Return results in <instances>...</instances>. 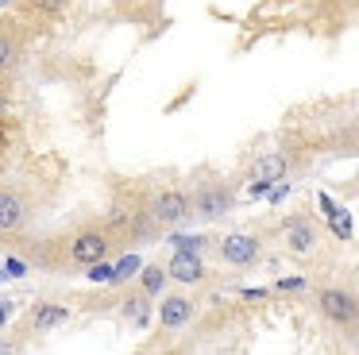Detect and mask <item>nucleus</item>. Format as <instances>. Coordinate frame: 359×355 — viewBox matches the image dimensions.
<instances>
[{
  "label": "nucleus",
  "instance_id": "1",
  "mask_svg": "<svg viewBox=\"0 0 359 355\" xmlns=\"http://www.w3.org/2000/svg\"><path fill=\"white\" fill-rule=\"evenodd\" d=\"M116 232L109 228V220L104 224H86V228H78L70 236V243H66V259L74 262V267H93V262L109 259L112 247H116Z\"/></svg>",
  "mask_w": 359,
  "mask_h": 355
},
{
  "label": "nucleus",
  "instance_id": "2",
  "mask_svg": "<svg viewBox=\"0 0 359 355\" xmlns=\"http://www.w3.org/2000/svg\"><path fill=\"white\" fill-rule=\"evenodd\" d=\"M313 305H317V313L325 316L332 328L351 332L359 324V293L348 290V286H320V290L313 293Z\"/></svg>",
  "mask_w": 359,
  "mask_h": 355
},
{
  "label": "nucleus",
  "instance_id": "3",
  "mask_svg": "<svg viewBox=\"0 0 359 355\" xmlns=\"http://www.w3.org/2000/svg\"><path fill=\"white\" fill-rule=\"evenodd\" d=\"M189 197H194V216L197 220H209V224L224 220V216L236 208V189H232V182H224V178H205Z\"/></svg>",
  "mask_w": 359,
  "mask_h": 355
},
{
  "label": "nucleus",
  "instance_id": "4",
  "mask_svg": "<svg viewBox=\"0 0 359 355\" xmlns=\"http://www.w3.org/2000/svg\"><path fill=\"white\" fill-rule=\"evenodd\" d=\"M143 208L155 216L158 228H178V224H186L189 216H194V197H189V189H178V185H163V189L151 193Z\"/></svg>",
  "mask_w": 359,
  "mask_h": 355
},
{
  "label": "nucleus",
  "instance_id": "5",
  "mask_svg": "<svg viewBox=\"0 0 359 355\" xmlns=\"http://www.w3.org/2000/svg\"><path fill=\"white\" fill-rule=\"evenodd\" d=\"M217 255L224 267H236V270H248L263 259V239L255 232H228L224 239L217 243Z\"/></svg>",
  "mask_w": 359,
  "mask_h": 355
},
{
  "label": "nucleus",
  "instance_id": "6",
  "mask_svg": "<svg viewBox=\"0 0 359 355\" xmlns=\"http://www.w3.org/2000/svg\"><path fill=\"white\" fill-rule=\"evenodd\" d=\"M278 236H282V247H286L290 255H313L320 247V228H317V220L305 216V213L286 216L282 228H278Z\"/></svg>",
  "mask_w": 359,
  "mask_h": 355
},
{
  "label": "nucleus",
  "instance_id": "7",
  "mask_svg": "<svg viewBox=\"0 0 359 355\" xmlns=\"http://www.w3.org/2000/svg\"><path fill=\"white\" fill-rule=\"evenodd\" d=\"M197 316V301L189 297V293H163V301H158V328L163 332H182L189 328Z\"/></svg>",
  "mask_w": 359,
  "mask_h": 355
},
{
  "label": "nucleus",
  "instance_id": "8",
  "mask_svg": "<svg viewBox=\"0 0 359 355\" xmlns=\"http://www.w3.org/2000/svg\"><path fill=\"white\" fill-rule=\"evenodd\" d=\"M166 274L178 286H201L209 278V267H205L201 251H182V247H174L170 262H166Z\"/></svg>",
  "mask_w": 359,
  "mask_h": 355
},
{
  "label": "nucleus",
  "instance_id": "9",
  "mask_svg": "<svg viewBox=\"0 0 359 355\" xmlns=\"http://www.w3.org/2000/svg\"><path fill=\"white\" fill-rule=\"evenodd\" d=\"M27 220V197L16 185H0V236L20 232Z\"/></svg>",
  "mask_w": 359,
  "mask_h": 355
},
{
  "label": "nucleus",
  "instance_id": "10",
  "mask_svg": "<svg viewBox=\"0 0 359 355\" xmlns=\"http://www.w3.org/2000/svg\"><path fill=\"white\" fill-rule=\"evenodd\" d=\"M66 321H70V309L62 301H35L32 313H27V324H32L35 336H47V332L62 328Z\"/></svg>",
  "mask_w": 359,
  "mask_h": 355
},
{
  "label": "nucleus",
  "instance_id": "11",
  "mask_svg": "<svg viewBox=\"0 0 359 355\" xmlns=\"http://www.w3.org/2000/svg\"><path fill=\"white\" fill-rule=\"evenodd\" d=\"M294 170V159L286 151H266L259 154L255 162L248 166V178H263V182H282V178Z\"/></svg>",
  "mask_w": 359,
  "mask_h": 355
},
{
  "label": "nucleus",
  "instance_id": "12",
  "mask_svg": "<svg viewBox=\"0 0 359 355\" xmlns=\"http://www.w3.org/2000/svg\"><path fill=\"white\" fill-rule=\"evenodd\" d=\"M120 321H128L132 328H151V297L143 290H132L120 301Z\"/></svg>",
  "mask_w": 359,
  "mask_h": 355
},
{
  "label": "nucleus",
  "instance_id": "13",
  "mask_svg": "<svg viewBox=\"0 0 359 355\" xmlns=\"http://www.w3.org/2000/svg\"><path fill=\"white\" fill-rule=\"evenodd\" d=\"M166 282H170V274H166V262H143L140 274H135V290H143L147 297H163V293H166Z\"/></svg>",
  "mask_w": 359,
  "mask_h": 355
},
{
  "label": "nucleus",
  "instance_id": "14",
  "mask_svg": "<svg viewBox=\"0 0 359 355\" xmlns=\"http://www.w3.org/2000/svg\"><path fill=\"white\" fill-rule=\"evenodd\" d=\"M140 267H143V259H140V255H120V259L112 262V278H109V282H112V286L132 282V278L140 274Z\"/></svg>",
  "mask_w": 359,
  "mask_h": 355
},
{
  "label": "nucleus",
  "instance_id": "15",
  "mask_svg": "<svg viewBox=\"0 0 359 355\" xmlns=\"http://www.w3.org/2000/svg\"><path fill=\"white\" fill-rule=\"evenodd\" d=\"M16 58H20V43H16V35H12L8 27H0V74H8V69L16 66Z\"/></svg>",
  "mask_w": 359,
  "mask_h": 355
},
{
  "label": "nucleus",
  "instance_id": "16",
  "mask_svg": "<svg viewBox=\"0 0 359 355\" xmlns=\"http://www.w3.org/2000/svg\"><path fill=\"white\" fill-rule=\"evenodd\" d=\"M27 8H32L35 15H47V20H58V15L66 12V0H27Z\"/></svg>",
  "mask_w": 359,
  "mask_h": 355
},
{
  "label": "nucleus",
  "instance_id": "17",
  "mask_svg": "<svg viewBox=\"0 0 359 355\" xmlns=\"http://www.w3.org/2000/svg\"><path fill=\"white\" fill-rule=\"evenodd\" d=\"M166 239H170V247H182V251H205L209 247L205 236H166Z\"/></svg>",
  "mask_w": 359,
  "mask_h": 355
},
{
  "label": "nucleus",
  "instance_id": "18",
  "mask_svg": "<svg viewBox=\"0 0 359 355\" xmlns=\"http://www.w3.org/2000/svg\"><path fill=\"white\" fill-rule=\"evenodd\" d=\"M274 290L278 293H302V290H309V282H305V278H278Z\"/></svg>",
  "mask_w": 359,
  "mask_h": 355
},
{
  "label": "nucleus",
  "instance_id": "19",
  "mask_svg": "<svg viewBox=\"0 0 359 355\" xmlns=\"http://www.w3.org/2000/svg\"><path fill=\"white\" fill-rule=\"evenodd\" d=\"M8 108H12V85H8V77L0 74V116H8Z\"/></svg>",
  "mask_w": 359,
  "mask_h": 355
},
{
  "label": "nucleus",
  "instance_id": "20",
  "mask_svg": "<svg viewBox=\"0 0 359 355\" xmlns=\"http://www.w3.org/2000/svg\"><path fill=\"white\" fill-rule=\"evenodd\" d=\"M4 270H8V278H24L27 274L24 259H16V255H8V259H4Z\"/></svg>",
  "mask_w": 359,
  "mask_h": 355
},
{
  "label": "nucleus",
  "instance_id": "21",
  "mask_svg": "<svg viewBox=\"0 0 359 355\" xmlns=\"http://www.w3.org/2000/svg\"><path fill=\"white\" fill-rule=\"evenodd\" d=\"M8 316H12V301H0V328L8 324Z\"/></svg>",
  "mask_w": 359,
  "mask_h": 355
},
{
  "label": "nucleus",
  "instance_id": "22",
  "mask_svg": "<svg viewBox=\"0 0 359 355\" xmlns=\"http://www.w3.org/2000/svg\"><path fill=\"white\" fill-rule=\"evenodd\" d=\"M240 297H243V301H263V297H266V290H243Z\"/></svg>",
  "mask_w": 359,
  "mask_h": 355
},
{
  "label": "nucleus",
  "instance_id": "23",
  "mask_svg": "<svg viewBox=\"0 0 359 355\" xmlns=\"http://www.w3.org/2000/svg\"><path fill=\"white\" fill-rule=\"evenodd\" d=\"M8 147V123H4V116H0V151Z\"/></svg>",
  "mask_w": 359,
  "mask_h": 355
},
{
  "label": "nucleus",
  "instance_id": "24",
  "mask_svg": "<svg viewBox=\"0 0 359 355\" xmlns=\"http://www.w3.org/2000/svg\"><path fill=\"white\" fill-rule=\"evenodd\" d=\"M16 347H20L16 340H0V351H16Z\"/></svg>",
  "mask_w": 359,
  "mask_h": 355
},
{
  "label": "nucleus",
  "instance_id": "25",
  "mask_svg": "<svg viewBox=\"0 0 359 355\" xmlns=\"http://www.w3.org/2000/svg\"><path fill=\"white\" fill-rule=\"evenodd\" d=\"M351 332H355V336H351V347H355V351H359V324H355V328H351Z\"/></svg>",
  "mask_w": 359,
  "mask_h": 355
},
{
  "label": "nucleus",
  "instance_id": "26",
  "mask_svg": "<svg viewBox=\"0 0 359 355\" xmlns=\"http://www.w3.org/2000/svg\"><path fill=\"white\" fill-rule=\"evenodd\" d=\"M4 278H8V270H4V259H0V282H4Z\"/></svg>",
  "mask_w": 359,
  "mask_h": 355
},
{
  "label": "nucleus",
  "instance_id": "27",
  "mask_svg": "<svg viewBox=\"0 0 359 355\" xmlns=\"http://www.w3.org/2000/svg\"><path fill=\"white\" fill-rule=\"evenodd\" d=\"M355 274H359V267H355Z\"/></svg>",
  "mask_w": 359,
  "mask_h": 355
}]
</instances>
